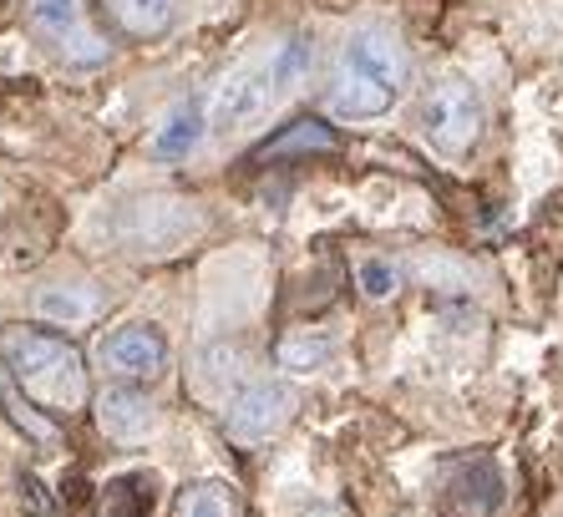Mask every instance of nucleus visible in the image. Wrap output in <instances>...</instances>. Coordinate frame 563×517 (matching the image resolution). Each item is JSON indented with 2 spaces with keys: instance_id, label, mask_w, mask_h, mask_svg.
<instances>
[{
  "instance_id": "nucleus-1",
  "label": "nucleus",
  "mask_w": 563,
  "mask_h": 517,
  "mask_svg": "<svg viewBox=\"0 0 563 517\" xmlns=\"http://www.w3.org/2000/svg\"><path fill=\"white\" fill-rule=\"evenodd\" d=\"M0 371L21 386V396L41 402L46 411H77L87 402L81 350L56 330H41V324H11L0 336Z\"/></svg>"
},
{
  "instance_id": "nucleus-2",
  "label": "nucleus",
  "mask_w": 563,
  "mask_h": 517,
  "mask_svg": "<svg viewBox=\"0 0 563 517\" xmlns=\"http://www.w3.org/2000/svg\"><path fill=\"white\" fill-rule=\"evenodd\" d=\"M401 81H407L401 41L380 26H361L341 46V62H335V77H330V112L345 117V122L386 117L401 97Z\"/></svg>"
},
{
  "instance_id": "nucleus-3",
  "label": "nucleus",
  "mask_w": 563,
  "mask_h": 517,
  "mask_svg": "<svg viewBox=\"0 0 563 517\" xmlns=\"http://www.w3.org/2000/svg\"><path fill=\"white\" fill-rule=\"evenodd\" d=\"M203 229V213L198 204H184V198H153V204H137V208H122L118 219V244L137 258H163V254H178L188 239H198Z\"/></svg>"
},
{
  "instance_id": "nucleus-4",
  "label": "nucleus",
  "mask_w": 563,
  "mask_h": 517,
  "mask_svg": "<svg viewBox=\"0 0 563 517\" xmlns=\"http://www.w3.org/2000/svg\"><path fill=\"white\" fill-rule=\"evenodd\" d=\"M483 97L477 87L462 77H446L427 91V102H421V138L437 147L442 157H462L472 153V143L483 138Z\"/></svg>"
},
{
  "instance_id": "nucleus-5",
  "label": "nucleus",
  "mask_w": 563,
  "mask_h": 517,
  "mask_svg": "<svg viewBox=\"0 0 563 517\" xmlns=\"http://www.w3.org/2000/svg\"><path fill=\"white\" fill-rule=\"evenodd\" d=\"M295 416V386L279 381V375H260L250 386H239L223 406V427L229 437L244 441V447H260V441L279 437Z\"/></svg>"
},
{
  "instance_id": "nucleus-6",
  "label": "nucleus",
  "mask_w": 563,
  "mask_h": 517,
  "mask_svg": "<svg viewBox=\"0 0 563 517\" xmlns=\"http://www.w3.org/2000/svg\"><path fill=\"white\" fill-rule=\"evenodd\" d=\"M97 365H102L112 381H128V386L153 381V375L168 371V336H163L153 320H128L102 336Z\"/></svg>"
},
{
  "instance_id": "nucleus-7",
  "label": "nucleus",
  "mask_w": 563,
  "mask_h": 517,
  "mask_svg": "<svg viewBox=\"0 0 563 517\" xmlns=\"http://www.w3.org/2000/svg\"><path fill=\"white\" fill-rule=\"evenodd\" d=\"M31 31H36L56 56H66L71 66H97L107 62V46L92 26H87V11L81 0H26Z\"/></svg>"
},
{
  "instance_id": "nucleus-8",
  "label": "nucleus",
  "mask_w": 563,
  "mask_h": 517,
  "mask_svg": "<svg viewBox=\"0 0 563 517\" xmlns=\"http://www.w3.org/2000/svg\"><path fill=\"white\" fill-rule=\"evenodd\" d=\"M279 97L275 77H269V62L264 66H244V72H234V77L223 81L219 91H213V132H239V128H250L254 117L269 112V102Z\"/></svg>"
},
{
  "instance_id": "nucleus-9",
  "label": "nucleus",
  "mask_w": 563,
  "mask_h": 517,
  "mask_svg": "<svg viewBox=\"0 0 563 517\" xmlns=\"http://www.w3.org/2000/svg\"><path fill=\"white\" fill-rule=\"evenodd\" d=\"M97 427H102L107 441H118V447H143V441L157 437V406L147 391L118 381V386H107L97 396Z\"/></svg>"
},
{
  "instance_id": "nucleus-10",
  "label": "nucleus",
  "mask_w": 563,
  "mask_h": 517,
  "mask_svg": "<svg viewBox=\"0 0 563 517\" xmlns=\"http://www.w3.org/2000/svg\"><path fill=\"white\" fill-rule=\"evenodd\" d=\"M209 112H203V102L198 97H178V102L163 112V122L153 128V138H147V153L157 157V163H184V157L198 153V143H203V132H209Z\"/></svg>"
},
{
  "instance_id": "nucleus-11",
  "label": "nucleus",
  "mask_w": 563,
  "mask_h": 517,
  "mask_svg": "<svg viewBox=\"0 0 563 517\" xmlns=\"http://www.w3.org/2000/svg\"><path fill=\"white\" fill-rule=\"evenodd\" d=\"M503 507V477L487 457H472L452 472V513L457 517H493Z\"/></svg>"
},
{
  "instance_id": "nucleus-12",
  "label": "nucleus",
  "mask_w": 563,
  "mask_h": 517,
  "mask_svg": "<svg viewBox=\"0 0 563 517\" xmlns=\"http://www.w3.org/2000/svg\"><path fill=\"white\" fill-rule=\"evenodd\" d=\"M112 21L132 41H157L178 26V0H112Z\"/></svg>"
},
{
  "instance_id": "nucleus-13",
  "label": "nucleus",
  "mask_w": 563,
  "mask_h": 517,
  "mask_svg": "<svg viewBox=\"0 0 563 517\" xmlns=\"http://www.w3.org/2000/svg\"><path fill=\"white\" fill-rule=\"evenodd\" d=\"M335 345H341V340H335V336H325V330H295V336H285V340H279L275 361H279V371L310 375V371H320V365H330V355H335Z\"/></svg>"
},
{
  "instance_id": "nucleus-14",
  "label": "nucleus",
  "mask_w": 563,
  "mask_h": 517,
  "mask_svg": "<svg viewBox=\"0 0 563 517\" xmlns=\"http://www.w3.org/2000/svg\"><path fill=\"white\" fill-rule=\"evenodd\" d=\"M335 147V132L325 122H314V117H300V122H289L279 138L260 147V157H295V153H330Z\"/></svg>"
},
{
  "instance_id": "nucleus-15",
  "label": "nucleus",
  "mask_w": 563,
  "mask_h": 517,
  "mask_svg": "<svg viewBox=\"0 0 563 517\" xmlns=\"http://www.w3.org/2000/svg\"><path fill=\"white\" fill-rule=\"evenodd\" d=\"M36 310L46 320H62V324H81L97 315V295L92 289H66V285H52L36 295Z\"/></svg>"
},
{
  "instance_id": "nucleus-16",
  "label": "nucleus",
  "mask_w": 563,
  "mask_h": 517,
  "mask_svg": "<svg viewBox=\"0 0 563 517\" xmlns=\"http://www.w3.org/2000/svg\"><path fill=\"white\" fill-rule=\"evenodd\" d=\"M310 62H314V46H310V41H305V36H289L285 46L269 56V77H275L279 91H289L295 81L305 77V72H310Z\"/></svg>"
},
{
  "instance_id": "nucleus-17",
  "label": "nucleus",
  "mask_w": 563,
  "mask_h": 517,
  "mask_svg": "<svg viewBox=\"0 0 563 517\" xmlns=\"http://www.w3.org/2000/svg\"><path fill=\"white\" fill-rule=\"evenodd\" d=\"M198 371H203V386L239 381V375H244V350L229 345V340H219V345H209L203 355H198Z\"/></svg>"
},
{
  "instance_id": "nucleus-18",
  "label": "nucleus",
  "mask_w": 563,
  "mask_h": 517,
  "mask_svg": "<svg viewBox=\"0 0 563 517\" xmlns=\"http://www.w3.org/2000/svg\"><path fill=\"white\" fill-rule=\"evenodd\" d=\"M15 391H21V386H15L11 375L0 371V406L11 411V421H15V427H26L36 441H52V437H56V427H52V421H41V416H31V411H26V402H21Z\"/></svg>"
},
{
  "instance_id": "nucleus-19",
  "label": "nucleus",
  "mask_w": 563,
  "mask_h": 517,
  "mask_svg": "<svg viewBox=\"0 0 563 517\" xmlns=\"http://www.w3.org/2000/svg\"><path fill=\"white\" fill-rule=\"evenodd\" d=\"M361 289H366L371 299H391L396 295V270L391 264H380V258H366V264H361Z\"/></svg>"
},
{
  "instance_id": "nucleus-20",
  "label": "nucleus",
  "mask_w": 563,
  "mask_h": 517,
  "mask_svg": "<svg viewBox=\"0 0 563 517\" xmlns=\"http://www.w3.org/2000/svg\"><path fill=\"white\" fill-rule=\"evenodd\" d=\"M184 517H229V503H223L219 487H198L194 497H188Z\"/></svg>"
}]
</instances>
